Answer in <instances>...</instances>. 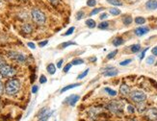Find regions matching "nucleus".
I'll return each mask as SVG.
<instances>
[{
	"label": "nucleus",
	"mask_w": 157,
	"mask_h": 121,
	"mask_svg": "<svg viewBox=\"0 0 157 121\" xmlns=\"http://www.w3.org/2000/svg\"><path fill=\"white\" fill-rule=\"evenodd\" d=\"M20 90V82L17 79H11L5 85V91L9 95H15Z\"/></svg>",
	"instance_id": "f257e3e1"
},
{
	"label": "nucleus",
	"mask_w": 157,
	"mask_h": 121,
	"mask_svg": "<svg viewBox=\"0 0 157 121\" xmlns=\"http://www.w3.org/2000/svg\"><path fill=\"white\" fill-rule=\"evenodd\" d=\"M31 16H32V19L34 20V22H36L39 25L44 24L45 20H46L45 15L39 9H33L31 11Z\"/></svg>",
	"instance_id": "f03ea898"
},
{
	"label": "nucleus",
	"mask_w": 157,
	"mask_h": 121,
	"mask_svg": "<svg viewBox=\"0 0 157 121\" xmlns=\"http://www.w3.org/2000/svg\"><path fill=\"white\" fill-rule=\"evenodd\" d=\"M16 69L12 67L11 65H8V64H4L1 68H0V74H1L2 77H8V78H11V77H13L16 75Z\"/></svg>",
	"instance_id": "7ed1b4c3"
},
{
	"label": "nucleus",
	"mask_w": 157,
	"mask_h": 121,
	"mask_svg": "<svg viewBox=\"0 0 157 121\" xmlns=\"http://www.w3.org/2000/svg\"><path fill=\"white\" fill-rule=\"evenodd\" d=\"M130 97L135 103H143L147 99V94L141 90H135L130 93Z\"/></svg>",
	"instance_id": "20e7f679"
},
{
	"label": "nucleus",
	"mask_w": 157,
	"mask_h": 121,
	"mask_svg": "<svg viewBox=\"0 0 157 121\" xmlns=\"http://www.w3.org/2000/svg\"><path fill=\"white\" fill-rule=\"evenodd\" d=\"M8 57L13 61H16V62L19 63V64H23L26 61L25 55H23V54L20 53V52H17V51H9Z\"/></svg>",
	"instance_id": "39448f33"
},
{
	"label": "nucleus",
	"mask_w": 157,
	"mask_h": 121,
	"mask_svg": "<svg viewBox=\"0 0 157 121\" xmlns=\"http://www.w3.org/2000/svg\"><path fill=\"white\" fill-rule=\"evenodd\" d=\"M107 108L114 113H120L122 111V104L119 101H113L107 105Z\"/></svg>",
	"instance_id": "423d86ee"
},
{
	"label": "nucleus",
	"mask_w": 157,
	"mask_h": 121,
	"mask_svg": "<svg viewBox=\"0 0 157 121\" xmlns=\"http://www.w3.org/2000/svg\"><path fill=\"white\" fill-rule=\"evenodd\" d=\"M104 70L105 71L103 72V75L105 77H115V76H117L119 74V71L116 68H114V67H112V66L106 67Z\"/></svg>",
	"instance_id": "0eeeda50"
},
{
	"label": "nucleus",
	"mask_w": 157,
	"mask_h": 121,
	"mask_svg": "<svg viewBox=\"0 0 157 121\" xmlns=\"http://www.w3.org/2000/svg\"><path fill=\"white\" fill-rule=\"evenodd\" d=\"M79 99H80L79 95H77V94H72V95H71V96H69L67 98L65 99V103H67L70 106L73 107L77 103V101H79Z\"/></svg>",
	"instance_id": "6e6552de"
},
{
	"label": "nucleus",
	"mask_w": 157,
	"mask_h": 121,
	"mask_svg": "<svg viewBox=\"0 0 157 121\" xmlns=\"http://www.w3.org/2000/svg\"><path fill=\"white\" fill-rule=\"evenodd\" d=\"M148 32H149L148 27H139V28L135 29V35L141 37V36L146 35V34H147Z\"/></svg>",
	"instance_id": "1a4fd4ad"
},
{
	"label": "nucleus",
	"mask_w": 157,
	"mask_h": 121,
	"mask_svg": "<svg viewBox=\"0 0 157 121\" xmlns=\"http://www.w3.org/2000/svg\"><path fill=\"white\" fill-rule=\"evenodd\" d=\"M146 8L147 10H156L157 9V0H148L146 3Z\"/></svg>",
	"instance_id": "9d476101"
},
{
	"label": "nucleus",
	"mask_w": 157,
	"mask_h": 121,
	"mask_svg": "<svg viewBox=\"0 0 157 121\" xmlns=\"http://www.w3.org/2000/svg\"><path fill=\"white\" fill-rule=\"evenodd\" d=\"M120 92H121V95H124V96L128 95V94L130 93V89H129V86L127 85L122 84L120 87Z\"/></svg>",
	"instance_id": "9b49d317"
},
{
	"label": "nucleus",
	"mask_w": 157,
	"mask_h": 121,
	"mask_svg": "<svg viewBox=\"0 0 157 121\" xmlns=\"http://www.w3.org/2000/svg\"><path fill=\"white\" fill-rule=\"evenodd\" d=\"M147 116L151 118V120L156 121L157 120V109H155V108H152V109L148 110V112H147Z\"/></svg>",
	"instance_id": "f8f14e48"
},
{
	"label": "nucleus",
	"mask_w": 157,
	"mask_h": 121,
	"mask_svg": "<svg viewBox=\"0 0 157 121\" xmlns=\"http://www.w3.org/2000/svg\"><path fill=\"white\" fill-rule=\"evenodd\" d=\"M82 84L81 83H76V84H71V85H69V86H64L62 90H61V93H64L67 90H70L71 89H74V87H77V86H80Z\"/></svg>",
	"instance_id": "ddd939ff"
},
{
	"label": "nucleus",
	"mask_w": 157,
	"mask_h": 121,
	"mask_svg": "<svg viewBox=\"0 0 157 121\" xmlns=\"http://www.w3.org/2000/svg\"><path fill=\"white\" fill-rule=\"evenodd\" d=\"M21 31L25 34H30L33 31V26L31 24H28V23L23 24L21 27Z\"/></svg>",
	"instance_id": "4468645a"
},
{
	"label": "nucleus",
	"mask_w": 157,
	"mask_h": 121,
	"mask_svg": "<svg viewBox=\"0 0 157 121\" xmlns=\"http://www.w3.org/2000/svg\"><path fill=\"white\" fill-rule=\"evenodd\" d=\"M52 113H53V112H45L44 116H40V117H38L39 118V120L38 121H47L49 119V117L52 116Z\"/></svg>",
	"instance_id": "2eb2a0df"
},
{
	"label": "nucleus",
	"mask_w": 157,
	"mask_h": 121,
	"mask_svg": "<svg viewBox=\"0 0 157 121\" xmlns=\"http://www.w3.org/2000/svg\"><path fill=\"white\" fill-rule=\"evenodd\" d=\"M46 70H47V72L50 74V75H53V74L56 72V67H55V65H54L53 64H49L48 65H47V67H46Z\"/></svg>",
	"instance_id": "dca6fc26"
},
{
	"label": "nucleus",
	"mask_w": 157,
	"mask_h": 121,
	"mask_svg": "<svg viewBox=\"0 0 157 121\" xmlns=\"http://www.w3.org/2000/svg\"><path fill=\"white\" fill-rule=\"evenodd\" d=\"M85 24L89 27V28H94L95 26H97V23H95V21L94 19H87L86 20V22H85Z\"/></svg>",
	"instance_id": "f3484780"
},
{
	"label": "nucleus",
	"mask_w": 157,
	"mask_h": 121,
	"mask_svg": "<svg viewBox=\"0 0 157 121\" xmlns=\"http://www.w3.org/2000/svg\"><path fill=\"white\" fill-rule=\"evenodd\" d=\"M124 42V40L122 39L121 38H116L113 40V44H114L115 46H120V45H121Z\"/></svg>",
	"instance_id": "a211bd4d"
},
{
	"label": "nucleus",
	"mask_w": 157,
	"mask_h": 121,
	"mask_svg": "<svg viewBox=\"0 0 157 121\" xmlns=\"http://www.w3.org/2000/svg\"><path fill=\"white\" fill-rule=\"evenodd\" d=\"M135 22L136 24H139V25H142V24H145L146 22V18L142 17V16H138L135 18Z\"/></svg>",
	"instance_id": "6ab92c4d"
},
{
	"label": "nucleus",
	"mask_w": 157,
	"mask_h": 121,
	"mask_svg": "<svg viewBox=\"0 0 157 121\" xmlns=\"http://www.w3.org/2000/svg\"><path fill=\"white\" fill-rule=\"evenodd\" d=\"M107 2L111 5H114V6H121L122 5V2L120 1V0H107Z\"/></svg>",
	"instance_id": "aec40b11"
},
{
	"label": "nucleus",
	"mask_w": 157,
	"mask_h": 121,
	"mask_svg": "<svg viewBox=\"0 0 157 121\" xmlns=\"http://www.w3.org/2000/svg\"><path fill=\"white\" fill-rule=\"evenodd\" d=\"M109 12H110V13H111V15H113V16H119V15H121V10L117 9V8H111L110 10H109Z\"/></svg>",
	"instance_id": "412c9836"
},
{
	"label": "nucleus",
	"mask_w": 157,
	"mask_h": 121,
	"mask_svg": "<svg viewBox=\"0 0 157 121\" xmlns=\"http://www.w3.org/2000/svg\"><path fill=\"white\" fill-rule=\"evenodd\" d=\"M130 49H131V51L133 53H137L141 49V45L140 44H133V45L130 46Z\"/></svg>",
	"instance_id": "4be33fe9"
},
{
	"label": "nucleus",
	"mask_w": 157,
	"mask_h": 121,
	"mask_svg": "<svg viewBox=\"0 0 157 121\" xmlns=\"http://www.w3.org/2000/svg\"><path fill=\"white\" fill-rule=\"evenodd\" d=\"M104 90H105V91H106V92L109 94V95H110V96H116V95H117V91L111 90L110 87H105Z\"/></svg>",
	"instance_id": "5701e85b"
},
{
	"label": "nucleus",
	"mask_w": 157,
	"mask_h": 121,
	"mask_svg": "<svg viewBox=\"0 0 157 121\" xmlns=\"http://www.w3.org/2000/svg\"><path fill=\"white\" fill-rule=\"evenodd\" d=\"M132 17L130 16H125L124 18V24H125V25H129V24H131L132 23Z\"/></svg>",
	"instance_id": "b1692460"
},
{
	"label": "nucleus",
	"mask_w": 157,
	"mask_h": 121,
	"mask_svg": "<svg viewBox=\"0 0 157 121\" xmlns=\"http://www.w3.org/2000/svg\"><path fill=\"white\" fill-rule=\"evenodd\" d=\"M70 45H76V42H64L60 45L61 48H66V47L67 46H70Z\"/></svg>",
	"instance_id": "393cba45"
},
{
	"label": "nucleus",
	"mask_w": 157,
	"mask_h": 121,
	"mask_svg": "<svg viewBox=\"0 0 157 121\" xmlns=\"http://www.w3.org/2000/svg\"><path fill=\"white\" fill-rule=\"evenodd\" d=\"M83 63H84V61L82 59H75L71 62V64L72 65H78V64H82Z\"/></svg>",
	"instance_id": "a878e982"
},
{
	"label": "nucleus",
	"mask_w": 157,
	"mask_h": 121,
	"mask_svg": "<svg viewBox=\"0 0 157 121\" xmlns=\"http://www.w3.org/2000/svg\"><path fill=\"white\" fill-rule=\"evenodd\" d=\"M98 27L99 29H106V28H108V27H109V22H107V21L101 22L100 24H98Z\"/></svg>",
	"instance_id": "bb28decb"
},
{
	"label": "nucleus",
	"mask_w": 157,
	"mask_h": 121,
	"mask_svg": "<svg viewBox=\"0 0 157 121\" xmlns=\"http://www.w3.org/2000/svg\"><path fill=\"white\" fill-rule=\"evenodd\" d=\"M118 54V50H114L113 52H111V53H109L108 54V56H107V59L108 60H111V59H113L116 55Z\"/></svg>",
	"instance_id": "cd10ccee"
},
{
	"label": "nucleus",
	"mask_w": 157,
	"mask_h": 121,
	"mask_svg": "<svg viewBox=\"0 0 157 121\" xmlns=\"http://www.w3.org/2000/svg\"><path fill=\"white\" fill-rule=\"evenodd\" d=\"M84 12L83 11H79V12H77V13H76V19L77 20H80V19H82L84 17Z\"/></svg>",
	"instance_id": "c85d7f7f"
},
{
	"label": "nucleus",
	"mask_w": 157,
	"mask_h": 121,
	"mask_svg": "<svg viewBox=\"0 0 157 121\" xmlns=\"http://www.w3.org/2000/svg\"><path fill=\"white\" fill-rule=\"evenodd\" d=\"M155 61V58H154V55L153 56H149L148 58H147V64H152Z\"/></svg>",
	"instance_id": "c756f323"
},
{
	"label": "nucleus",
	"mask_w": 157,
	"mask_h": 121,
	"mask_svg": "<svg viewBox=\"0 0 157 121\" xmlns=\"http://www.w3.org/2000/svg\"><path fill=\"white\" fill-rule=\"evenodd\" d=\"M103 10H104V8H102V7H100V8H98V9H94V10H93V11H92V13H91V16L97 15V13H98L99 12L103 11Z\"/></svg>",
	"instance_id": "7c9ffc66"
},
{
	"label": "nucleus",
	"mask_w": 157,
	"mask_h": 121,
	"mask_svg": "<svg viewBox=\"0 0 157 121\" xmlns=\"http://www.w3.org/2000/svg\"><path fill=\"white\" fill-rule=\"evenodd\" d=\"M131 62H132V60H131V59H128V60H124V61H122V62H121L120 64H121V66H124V65L129 64Z\"/></svg>",
	"instance_id": "2f4dec72"
},
{
	"label": "nucleus",
	"mask_w": 157,
	"mask_h": 121,
	"mask_svg": "<svg viewBox=\"0 0 157 121\" xmlns=\"http://www.w3.org/2000/svg\"><path fill=\"white\" fill-rule=\"evenodd\" d=\"M88 72H89V69H86L84 72H82L80 75H78V77H77V79L78 80H81V79H83L84 77H86L87 76V74H88Z\"/></svg>",
	"instance_id": "473e14b6"
},
{
	"label": "nucleus",
	"mask_w": 157,
	"mask_h": 121,
	"mask_svg": "<svg viewBox=\"0 0 157 121\" xmlns=\"http://www.w3.org/2000/svg\"><path fill=\"white\" fill-rule=\"evenodd\" d=\"M87 5L89 7H94L95 5H97V1H95V0H88Z\"/></svg>",
	"instance_id": "72a5a7b5"
},
{
	"label": "nucleus",
	"mask_w": 157,
	"mask_h": 121,
	"mask_svg": "<svg viewBox=\"0 0 157 121\" xmlns=\"http://www.w3.org/2000/svg\"><path fill=\"white\" fill-rule=\"evenodd\" d=\"M74 29H75V28H74V27H71V28L67 31V33H65V34H64V36H71V34L73 33Z\"/></svg>",
	"instance_id": "f704fd0d"
},
{
	"label": "nucleus",
	"mask_w": 157,
	"mask_h": 121,
	"mask_svg": "<svg viewBox=\"0 0 157 121\" xmlns=\"http://www.w3.org/2000/svg\"><path fill=\"white\" fill-rule=\"evenodd\" d=\"M46 77L44 76V75H42V76H40V84H45L46 83Z\"/></svg>",
	"instance_id": "c9c22d12"
},
{
	"label": "nucleus",
	"mask_w": 157,
	"mask_h": 121,
	"mask_svg": "<svg viewBox=\"0 0 157 121\" xmlns=\"http://www.w3.org/2000/svg\"><path fill=\"white\" fill-rule=\"evenodd\" d=\"M71 64H67L65 67H64V72L65 73H67V72H69V70L71 69Z\"/></svg>",
	"instance_id": "e433bc0d"
},
{
	"label": "nucleus",
	"mask_w": 157,
	"mask_h": 121,
	"mask_svg": "<svg viewBox=\"0 0 157 121\" xmlns=\"http://www.w3.org/2000/svg\"><path fill=\"white\" fill-rule=\"evenodd\" d=\"M127 111H128L129 112L133 113V112H135V109H134V107H133V106H131V105H128V106H127Z\"/></svg>",
	"instance_id": "4c0bfd02"
},
{
	"label": "nucleus",
	"mask_w": 157,
	"mask_h": 121,
	"mask_svg": "<svg viewBox=\"0 0 157 121\" xmlns=\"http://www.w3.org/2000/svg\"><path fill=\"white\" fill-rule=\"evenodd\" d=\"M147 50H148V47H147V48L141 53V55H140V60H143V59H144V57H145V55H146V52H147Z\"/></svg>",
	"instance_id": "58836bf2"
},
{
	"label": "nucleus",
	"mask_w": 157,
	"mask_h": 121,
	"mask_svg": "<svg viewBox=\"0 0 157 121\" xmlns=\"http://www.w3.org/2000/svg\"><path fill=\"white\" fill-rule=\"evenodd\" d=\"M38 90H39V86H33L32 87V93H37L38 92Z\"/></svg>",
	"instance_id": "ea45409f"
},
{
	"label": "nucleus",
	"mask_w": 157,
	"mask_h": 121,
	"mask_svg": "<svg viewBox=\"0 0 157 121\" xmlns=\"http://www.w3.org/2000/svg\"><path fill=\"white\" fill-rule=\"evenodd\" d=\"M47 43H48V42H47V40H44V42H39V46H40V47H44V46H45Z\"/></svg>",
	"instance_id": "a19ab883"
},
{
	"label": "nucleus",
	"mask_w": 157,
	"mask_h": 121,
	"mask_svg": "<svg viewBox=\"0 0 157 121\" xmlns=\"http://www.w3.org/2000/svg\"><path fill=\"white\" fill-rule=\"evenodd\" d=\"M27 45H28V47H30L31 49H35L36 48L35 43H33V42H28V43H27Z\"/></svg>",
	"instance_id": "79ce46f5"
},
{
	"label": "nucleus",
	"mask_w": 157,
	"mask_h": 121,
	"mask_svg": "<svg viewBox=\"0 0 157 121\" xmlns=\"http://www.w3.org/2000/svg\"><path fill=\"white\" fill-rule=\"evenodd\" d=\"M108 17V15H107V13H102V15L99 16V18L101 19V20H103V19H106Z\"/></svg>",
	"instance_id": "37998d69"
},
{
	"label": "nucleus",
	"mask_w": 157,
	"mask_h": 121,
	"mask_svg": "<svg viewBox=\"0 0 157 121\" xmlns=\"http://www.w3.org/2000/svg\"><path fill=\"white\" fill-rule=\"evenodd\" d=\"M3 91H4V86H3V84H2V82L0 81V95L3 93Z\"/></svg>",
	"instance_id": "c03bdc74"
},
{
	"label": "nucleus",
	"mask_w": 157,
	"mask_h": 121,
	"mask_svg": "<svg viewBox=\"0 0 157 121\" xmlns=\"http://www.w3.org/2000/svg\"><path fill=\"white\" fill-rule=\"evenodd\" d=\"M63 62H64V60H60L59 62L57 63V67H58V68H61V67H62Z\"/></svg>",
	"instance_id": "a18cd8bd"
},
{
	"label": "nucleus",
	"mask_w": 157,
	"mask_h": 121,
	"mask_svg": "<svg viewBox=\"0 0 157 121\" xmlns=\"http://www.w3.org/2000/svg\"><path fill=\"white\" fill-rule=\"evenodd\" d=\"M151 52H152V54H153L154 56H157V46L153 47L152 50H151Z\"/></svg>",
	"instance_id": "49530a36"
},
{
	"label": "nucleus",
	"mask_w": 157,
	"mask_h": 121,
	"mask_svg": "<svg viewBox=\"0 0 157 121\" xmlns=\"http://www.w3.org/2000/svg\"><path fill=\"white\" fill-rule=\"evenodd\" d=\"M4 64H5V61L3 60V58L0 57V68H1V67H2Z\"/></svg>",
	"instance_id": "de8ad7c7"
},
{
	"label": "nucleus",
	"mask_w": 157,
	"mask_h": 121,
	"mask_svg": "<svg viewBox=\"0 0 157 121\" xmlns=\"http://www.w3.org/2000/svg\"><path fill=\"white\" fill-rule=\"evenodd\" d=\"M49 1H50L53 5H58V3H59V0H49Z\"/></svg>",
	"instance_id": "09e8293b"
},
{
	"label": "nucleus",
	"mask_w": 157,
	"mask_h": 121,
	"mask_svg": "<svg viewBox=\"0 0 157 121\" xmlns=\"http://www.w3.org/2000/svg\"><path fill=\"white\" fill-rule=\"evenodd\" d=\"M90 61H92V62H95V61H97V58H95V57H93V58L90 59Z\"/></svg>",
	"instance_id": "8fccbe9b"
},
{
	"label": "nucleus",
	"mask_w": 157,
	"mask_h": 121,
	"mask_svg": "<svg viewBox=\"0 0 157 121\" xmlns=\"http://www.w3.org/2000/svg\"><path fill=\"white\" fill-rule=\"evenodd\" d=\"M0 79H1V74H0Z\"/></svg>",
	"instance_id": "3c124183"
},
{
	"label": "nucleus",
	"mask_w": 157,
	"mask_h": 121,
	"mask_svg": "<svg viewBox=\"0 0 157 121\" xmlns=\"http://www.w3.org/2000/svg\"><path fill=\"white\" fill-rule=\"evenodd\" d=\"M22 1H25V0H22Z\"/></svg>",
	"instance_id": "603ef678"
},
{
	"label": "nucleus",
	"mask_w": 157,
	"mask_h": 121,
	"mask_svg": "<svg viewBox=\"0 0 157 121\" xmlns=\"http://www.w3.org/2000/svg\"><path fill=\"white\" fill-rule=\"evenodd\" d=\"M0 2H1V0H0Z\"/></svg>",
	"instance_id": "864d4df0"
},
{
	"label": "nucleus",
	"mask_w": 157,
	"mask_h": 121,
	"mask_svg": "<svg viewBox=\"0 0 157 121\" xmlns=\"http://www.w3.org/2000/svg\"><path fill=\"white\" fill-rule=\"evenodd\" d=\"M156 64H157V63H156Z\"/></svg>",
	"instance_id": "5fc2aeb1"
}]
</instances>
